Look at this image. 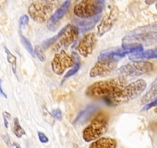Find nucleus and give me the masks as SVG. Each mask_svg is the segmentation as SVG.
Segmentation results:
<instances>
[{
	"label": "nucleus",
	"instance_id": "nucleus-14",
	"mask_svg": "<svg viewBox=\"0 0 157 148\" xmlns=\"http://www.w3.org/2000/svg\"><path fill=\"white\" fill-rule=\"evenodd\" d=\"M101 15L96 16L93 18H88V19H78V18H74L72 19V25L77 28L78 32H86L92 29L98 22L100 20Z\"/></svg>",
	"mask_w": 157,
	"mask_h": 148
},
{
	"label": "nucleus",
	"instance_id": "nucleus-19",
	"mask_svg": "<svg viewBox=\"0 0 157 148\" xmlns=\"http://www.w3.org/2000/svg\"><path fill=\"white\" fill-rule=\"evenodd\" d=\"M155 99H157V82L154 84L151 87V88L148 90L147 93L142 97L140 102L143 105H146V104L155 100Z\"/></svg>",
	"mask_w": 157,
	"mask_h": 148
},
{
	"label": "nucleus",
	"instance_id": "nucleus-33",
	"mask_svg": "<svg viewBox=\"0 0 157 148\" xmlns=\"http://www.w3.org/2000/svg\"><path fill=\"white\" fill-rule=\"evenodd\" d=\"M3 120H4V125H5L6 128H8L9 127V123H8V120L3 117Z\"/></svg>",
	"mask_w": 157,
	"mask_h": 148
},
{
	"label": "nucleus",
	"instance_id": "nucleus-25",
	"mask_svg": "<svg viewBox=\"0 0 157 148\" xmlns=\"http://www.w3.org/2000/svg\"><path fill=\"white\" fill-rule=\"evenodd\" d=\"M34 52H35V56L36 55V56L38 57L39 60L41 62H45L46 60V56L45 55V53L43 51V49L42 47H40L39 46H36L34 48Z\"/></svg>",
	"mask_w": 157,
	"mask_h": 148
},
{
	"label": "nucleus",
	"instance_id": "nucleus-13",
	"mask_svg": "<svg viewBox=\"0 0 157 148\" xmlns=\"http://www.w3.org/2000/svg\"><path fill=\"white\" fill-rule=\"evenodd\" d=\"M70 1H66L63 2L59 7L56 10V11L52 14L49 20L47 22V28L51 31H53L56 29L58 22L63 19V16L66 15L70 6Z\"/></svg>",
	"mask_w": 157,
	"mask_h": 148
},
{
	"label": "nucleus",
	"instance_id": "nucleus-37",
	"mask_svg": "<svg viewBox=\"0 0 157 148\" xmlns=\"http://www.w3.org/2000/svg\"><path fill=\"white\" fill-rule=\"evenodd\" d=\"M155 8H156V10H157V2H156V4H155Z\"/></svg>",
	"mask_w": 157,
	"mask_h": 148
},
{
	"label": "nucleus",
	"instance_id": "nucleus-28",
	"mask_svg": "<svg viewBox=\"0 0 157 148\" xmlns=\"http://www.w3.org/2000/svg\"><path fill=\"white\" fill-rule=\"evenodd\" d=\"M38 137H39V141L43 143H46L49 142V138L47 137V136L43 132H38Z\"/></svg>",
	"mask_w": 157,
	"mask_h": 148
},
{
	"label": "nucleus",
	"instance_id": "nucleus-23",
	"mask_svg": "<svg viewBox=\"0 0 157 148\" xmlns=\"http://www.w3.org/2000/svg\"><path fill=\"white\" fill-rule=\"evenodd\" d=\"M5 51L7 54V60L12 65L13 72L16 75V61H17V59L6 47H5Z\"/></svg>",
	"mask_w": 157,
	"mask_h": 148
},
{
	"label": "nucleus",
	"instance_id": "nucleus-10",
	"mask_svg": "<svg viewBox=\"0 0 157 148\" xmlns=\"http://www.w3.org/2000/svg\"><path fill=\"white\" fill-rule=\"evenodd\" d=\"M74 63H75L74 57L68 55L64 50H62L55 54L51 62V67L54 73L58 76H61L66 69L72 67Z\"/></svg>",
	"mask_w": 157,
	"mask_h": 148
},
{
	"label": "nucleus",
	"instance_id": "nucleus-20",
	"mask_svg": "<svg viewBox=\"0 0 157 148\" xmlns=\"http://www.w3.org/2000/svg\"><path fill=\"white\" fill-rule=\"evenodd\" d=\"M72 55H73L72 56L75 59V63H74V66L66 72V74L65 75L64 78L63 80V82L66 81V80L68 79V78L71 77V76H74L75 74H76L78 69H79V68H80V60H79L78 55L75 53H72Z\"/></svg>",
	"mask_w": 157,
	"mask_h": 148
},
{
	"label": "nucleus",
	"instance_id": "nucleus-36",
	"mask_svg": "<svg viewBox=\"0 0 157 148\" xmlns=\"http://www.w3.org/2000/svg\"><path fill=\"white\" fill-rule=\"evenodd\" d=\"M155 112L156 113V114H157V107H155Z\"/></svg>",
	"mask_w": 157,
	"mask_h": 148
},
{
	"label": "nucleus",
	"instance_id": "nucleus-31",
	"mask_svg": "<svg viewBox=\"0 0 157 148\" xmlns=\"http://www.w3.org/2000/svg\"><path fill=\"white\" fill-rule=\"evenodd\" d=\"M0 95H2V96H4L5 98H7L6 94L4 93L3 90H2V80H0Z\"/></svg>",
	"mask_w": 157,
	"mask_h": 148
},
{
	"label": "nucleus",
	"instance_id": "nucleus-4",
	"mask_svg": "<svg viewBox=\"0 0 157 148\" xmlns=\"http://www.w3.org/2000/svg\"><path fill=\"white\" fill-rule=\"evenodd\" d=\"M57 2L52 1H34L28 8L30 18L38 23H44L52 16Z\"/></svg>",
	"mask_w": 157,
	"mask_h": 148
},
{
	"label": "nucleus",
	"instance_id": "nucleus-8",
	"mask_svg": "<svg viewBox=\"0 0 157 148\" xmlns=\"http://www.w3.org/2000/svg\"><path fill=\"white\" fill-rule=\"evenodd\" d=\"M155 43H157V32L155 31L126 36L122 40V46L140 45L143 46H149Z\"/></svg>",
	"mask_w": 157,
	"mask_h": 148
},
{
	"label": "nucleus",
	"instance_id": "nucleus-29",
	"mask_svg": "<svg viewBox=\"0 0 157 148\" xmlns=\"http://www.w3.org/2000/svg\"><path fill=\"white\" fill-rule=\"evenodd\" d=\"M52 117H53V118L56 119V120H60L62 119V117H63L61 110H60L59 109H55V110H52Z\"/></svg>",
	"mask_w": 157,
	"mask_h": 148
},
{
	"label": "nucleus",
	"instance_id": "nucleus-18",
	"mask_svg": "<svg viewBox=\"0 0 157 148\" xmlns=\"http://www.w3.org/2000/svg\"><path fill=\"white\" fill-rule=\"evenodd\" d=\"M130 60L137 61L140 60H149V59H157V48L143 51L140 53L132 54L129 56Z\"/></svg>",
	"mask_w": 157,
	"mask_h": 148
},
{
	"label": "nucleus",
	"instance_id": "nucleus-15",
	"mask_svg": "<svg viewBox=\"0 0 157 148\" xmlns=\"http://www.w3.org/2000/svg\"><path fill=\"white\" fill-rule=\"evenodd\" d=\"M98 109H99L98 106L95 105V104L89 105L88 107H86L85 110H83L78 114L76 119L74 121V123H81L82 124V123H86L87 120H90V117L95 114V112L97 111Z\"/></svg>",
	"mask_w": 157,
	"mask_h": 148
},
{
	"label": "nucleus",
	"instance_id": "nucleus-17",
	"mask_svg": "<svg viewBox=\"0 0 157 148\" xmlns=\"http://www.w3.org/2000/svg\"><path fill=\"white\" fill-rule=\"evenodd\" d=\"M127 55V53L123 49V47H113L102 50L99 54L98 59L106 58V57H117L122 59Z\"/></svg>",
	"mask_w": 157,
	"mask_h": 148
},
{
	"label": "nucleus",
	"instance_id": "nucleus-1",
	"mask_svg": "<svg viewBox=\"0 0 157 148\" xmlns=\"http://www.w3.org/2000/svg\"><path fill=\"white\" fill-rule=\"evenodd\" d=\"M126 85V78L118 76L91 84L86 90V94L92 98L108 97L121 91Z\"/></svg>",
	"mask_w": 157,
	"mask_h": 148
},
{
	"label": "nucleus",
	"instance_id": "nucleus-5",
	"mask_svg": "<svg viewBox=\"0 0 157 148\" xmlns=\"http://www.w3.org/2000/svg\"><path fill=\"white\" fill-rule=\"evenodd\" d=\"M105 2L102 0H83L74 7V15L79 19L93 18L101 14Z\"/></svg>",
	"mask_w": 157,
	"mask_h": 148
},
{
	"label": "nucleus",
	"instance_id": "nucleus-27",
	"mask_svg": "<svg viewBox=\"0 0 157 148\" xmlns=\"http://www.w3.org/2000/svg\"><path fill=\"white\" fill-rule=\"evenodd\" d=\"M157 107V99H155V100H153L152 102L145 105L141 110L142 111H147V110H149V109L152 108V107Z\"/></svg>",
	"mask_w": 157,
	"mask_h": 148
},
{
	"label": "nucleus",
	"instance_id": "nucleus-12",
	"mask_svg": "<svg viewBox=\"0 0 157 148\" xmlns=\"http://www.w3.org/2000/svg\"><path fill=\"white\" fill-rule=\"evenodd\" d=\"M97 38L95 33H90L82 37L78 43L76 49L78 53L83 57H87L93 53V49L96 47Z\"/></svg>",
	"mask_w": 157,
	"mask_h": 148
},
{
	"label": "nucleus",
	"instance_id": "nucleus-16",
	"mask_svg": "<svg viewBox=\"0 0 157 148\" xmlns=\"http://www.w3.org/2000/svg\"><path fill=\"white\" fill-rule=\"evenodd\" d=\"M116 140L110 137H100L90 144V148H116Z\"/></svg>",
	"mask_w": 157,
	"mask_h": 148
},
{
	"label": "nucleus",
	"instance_id": "nucleus-30",
	"mask_svg": "<svg viewBox=\"0 0 157 148\" xmlns=\"http://www.w3.org/2000/svg\"><path fill=\"white\" fill-rule=\"evenodd\" d=\"M2 139H3L4 141L6 142V143L8 146H10V145H11L10 139V137H9L8 135H3V136H2Z\"/></svg>",
	"mask_w": 157,
	"mask_h": 148
},
{
	"label": "nucleus",
	"instance_id": "nucleus-35",
	"mask_svg": "<svg viewBox=\"0 0 157 148\" xmlns=\"http://www.w3.org/2000/svg\"><path fill=\"white\" fill-rule=\"evenodd\" d=\"M13 146H16V148H22L20 146H19V144H18L17 143H13Z\"/></svg>",
	"mask_w": 157,
	"mask_h": 148
},
{
	"label": "nucleus",
	"instance_id": "nucleus-32",
	"mask_svg": "<svg viewBox=\"0 0 157 148\" xmlns=\"http://www.w3.org/2000/svg\"><path fill=\"white\" fill-rule=\"evenodd\" d=\"M2 115H3V117L4 118H6V119H7V120H10V118H11V115H10V114H9L8 112H3L2 113Z\"/></svg>",
	"mask_w": 157,
	"mask_h": 148
},
{
	"label": "nucleus",
	"instance_id": "nucleus-22",
	"mask_svg": "<svg viewBox=\"0 0 157 148\" xmlns=\"http://www.w3.org/2000/svg\"><path fill=\"white\" fill-rule=\"evenodd\" d=\"M13 133L15 134V135H16L17 137H19V138H21L22 136L25 134V130H24L23 128L21 127L18 118H15L14 120H13Z\"/></svg>",
	"mask_w": 157,
	"mask_h": 148
},
{
	"label": "nucleus",
	"instance_id": "nucleus-6",
	"mask_svg": "<svg viewBox=\"0 0 157 148\" xmlns=\"http://www.w3.org/2000/svg\"><path fill=\"white\" fill-rule=\"evenodd\" d=\"M153 69V64L150 62L137 60L121 66L116 72L119 76H123L125 78L136 77L152 72Z\"/></svg>",
	"mask_w": 157,
	"mask_h": 148
},
{
	"label": "nucleus",
	"instance_id": "nucleus-11",
	"mask_svg": "<svg viewBox=\"0 0 157 148\" xmlns=\"http://www.w3.org/2000/svg\"><path fill=\"white\" fill-rule=\"evenodd\" d=\"M119 17V9L113 6L106 13L97 27V36L101 37L111 30Z\"/></svg>",
	"mask_w": 157,
	"mask_h": 148
},
{
	"label": "nucleus",
	"instance_id": "nucleus-21",
	"mask_svg": "<svg viewBox=\"0 0 157 148\" xmlns=\"http://www.w3.org/2000/svg\"><path fill=\"white\" fill-rule=\"evenodd\" d=\"M64 31H65V28L63 27V28L62 29L60 30V31L59 32V33H57L56 36H52V37H51V38L48 39V40H45V41L43 43V44H42V48H43V49H48L49 46H52V45L55 44V43H56L57 41H58L59 39L61 37L62 35L63 34Z\"/></svg>",
	"mask_w": 157,
	"mask_h": 148
},
{
	"label": "nucleus",
	"instance_id": "nucleus-9",
	"mask_svg": "<svg viewBox=\"0 0 157 148\" xmlns=\"http://www.w3.org/2000/svg\"><path fill=\"white\" fill-rule=\"evenodd\" d=\"M65 31L62 36L58 40L52 47L54 52H60L67 49L72 44H73L78 36V30L72 24H68L64 27Z\"/></svg>",
	"mask_w": 157,
	"mask_h": 148
},
{
	"label": "nucleus",
	"instance_id": "nucleus-3",
	"mask_svg": "<svg viewBox=\"0 0 157 148\" xmlns=\"http://www.w3.org/2000/svg\"><path fill=\"white\" fill-rule=\"evenodd\" d=\"M108 128L109 117L105 113L99 112L84 129L82 138L86 142L95 141L103 136L107 132Z\"/></svg>",
	"mask_w": 157,
	"mask_h": 148
},
{
	"label": "nucleus",
	"instance_id": "nucleus-34",
	"mask_svg": "<svg viewBox=\"0 0 157 148\" xmlns=\"http://www.w3.org/2000/svg\"><path fill=\"white\" fill-rule=\"evenodd\" d=\"M155 1H150V2H148V1H146V3L148 4V5H151V4L155 3Z\"/></svg>",
	"mask_w": 157,
	"mask_h": 148
},
{
	"label": "nucleus",
	"instance_id": "nucleus-2",
	"mask_svg": "<svg viewBox=\"0 0 157 148\" xmlns=\"http://www.w3.org/2000/svg\"><path fill=\"white\" fill-rule=\"evenodd\" d=\"M146 87L147 84L146 81L143 79H139L127 84L119 93L103 99L109 106H119L127 103L140 96Z\"/></svg>",
	"mask_w": 157,
	"mask_h": 148
},
{
	"label": "nucleus",
	"instance_id": "nucleus-26",
	"mask_svg": "<svg viewBox=\"0 0 157 148\" xmlns=\"http://www.w3.org/2000/svg\"><path fill=\"white\" fill-rule=\"evenodd\" d=\"M29 16L27 15H23V16H21L19 20L20 29H22L26 26L29 23Z\"/></svg>",
	"mask_w": 157,
	"mask_h": 148
},
{
	"label": "nucleus",
	"instance_id": "nucleus-24",
	"mask_svg": "<svg viewBox=\"0 0 157 148\" xmlns=\"http://www.w3.org/2000/svg\"><path fill=\"white\" fill-rule=\"evenodd\" d=\"M21 41H22V44L24 45L25 48L26 49L27 52H28L30 55L33 56V57L36 56H35L34 49H33V45H32V43H30L29 40L28 39H27L26 37H25L24 36H21Z\"/></svg>",
	"mask_w": 157,
	"mask_h": 148
},
{
	"label": "nucleus",
	"instance_id": "nucleus-7",
	"mask_svg": "<svg viewBox=\"0 0 157 148\" xmlns=\"http://www.w3.org/2000/svg\"><path fill=\"white\" fill-rule=\"evenodd\" d=\"M121 60L117 57H106L98 59V61L93 66L90 72V77L106 76L113 72L117 67V65Z\"/></svg>",
	"mask_w": 157,
	"mask_h": 148
}]
</instances>
